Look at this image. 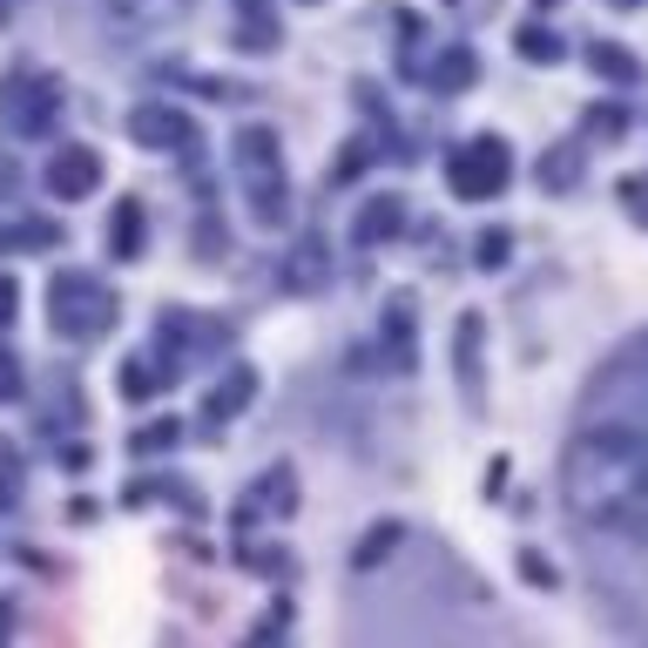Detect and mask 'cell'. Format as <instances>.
Segmentation results:
<instances>
[{
	"mask_svg": "<svg viewBox=\"0 0 648 648\" xmlns=\"http://www.w3.org/2000/svg\"><path fill=\"white\" fill-rule=\"evenodd\" d=\"M392 540H398V527H392V520H385V527H372V534H365V547H358V567L385 560V554H392Z\"/></svg>",
	"mask_w": 648,
	"mask_h": 648,
	"instance_id": "19",
	"label": "cell"
},
{
	"mask_svg": "<svg viewBox=\"0 0 648 648\" xmlns=\"http://www.w3.org/2000/svg\"><path fill=\"white\" fill-rule=\"evenodd\" d=\"M514 48H520L527 61H540V68H547V61H560V41H554V34H547L540 21H527V28L514 34Z\"/></svg>",
	"mask_w": 648,
	"mask_h": 648,
	"instance_id": "15",
	"label": "cell"
},
{
	"mask_svg": "<svg viewBox=\"0 0 648 648\" xmlns=\"http://www.w3.org/2000/svg\"><path fill=\"white\" fill-rule=\"evenodd\" d=\"M291 486H297V479H291V466H271V473L257 479V500H271L277 514H291V507H297V494H291Z\"/></svg>",
	"mask_w": 648,
	"mask_h": 648,
	"instance_id": "16",
	"label": "cell"
},
{
	"mask_svg": "<svg viewBox=\"0 0 648 648\" xmlns=\"http://www.w3.org/2000/svg\"><path fill=\"white\" fill-rule=\"evenodd\" d=\"M135 142L142 149H183L190 142V115L183 109H135Z\"/></svg>",
	"mask_w": 648,
	"mask_h": 648,
	"instance_id": "7",
	"label": "cell"
},
{
	"mask_svg": "<svg viewBox=\"0 0 648 648\" xmlns=\"http://www.w3.org/2000/svg\"><path fill=\"white\" fill-rule=\"evenodd\" d=\"M115 257H135L142 251V203H115V236H109Z\"/></svg>",
	"mask_w": 648,
	"mask_h": 648,
	"instance_id": "14",
	"label": "cell"
},
{
	"mask_svg": "<svg viewBox=\"0 0 648 648\" xmlns=\"http://www.w3.org/2000/svg\"><path fill=\"white\" fill-rule=\"evenodd\" d=\"M507 257V236H479V264H500Z\"/></svg>",
	"mask_w": 648,
	"mask_h": 648,
	"instance_id": "26",
	"label": "cell"
},
{
	"mask_svg": "<svg viewBox=\"0 0 648 648\" xmlns=\"http://www.w3.org/2000/svg\"><path fill=\"white\" fill-rule=\"evenodd\" d=\"M595 115H601V122H588V129H595L601 142H615V135H628V109H615V102H608V109H595Z\"/></svg>",
	"mask_w": 648,
	"mask_h": 648,
	"instance_id": "20",
	"label": "cell"
},
{
	"mask_svg": "<svg viewBox=\"0 0 648 648\" xmlns=\"http://www.w3.org/2000/svg\"><path fill=\"white\" fill-rule=\"evenodd\" d=\"M21 392V365L14 358H0V398H14Z\"/></svg>",
	"mask_w": 648,
	"mask_h": 648,
	"instance_id": "25",
	"label": "cell"
},
{
	"mask_svg": "<svg viewBox=\"0 0 648 648\" xmlns=\"http://www.w3.org/2000/svg\"><path fill=\"white\" fill-rule=\"evenodd\" d=\"M507 170H514L507 142H500V135H473V142H459V149H453L446 183H453V196H459V203H486V196H500V190H507Z\"/></svg>",
	"mask_w": 648,
	"mask_h": 648,
	"instance_id": "4",
	"label": "cell"
},
{
	"mask_svg": "<svg viewBox=\"0 0 648 648\" xmlns=\"http://www.w3.org/2000/svg\"><path fill=\"white\" fill-rule=\"evenodd\" d=\"M621 203H628L635 223H648V176H628V183H621Z\"/></svg>",
	"mask_w": 648,
	"mask_h": 648,
	"instance_id": "21",
	"label": "cell"
},
{
	"mask_svg": "<svg viewBox=\"0 0 648 648\" xmlns=\"http://www.w3.org/2000/svg\"><path fill=\"white\" fill-rule=\"evenodd\" d=\"M365 162H372V142H345V149H338V170H332V176H338V183H352V176H365Z\"/></svg>",
	"mask_w": 648,
	"mask_h": 648,
	"instance_id": "18",
	"label": "cell"
},
{
	"mask_svg": "<svg viewBox=\"0 0 648 648\" xmlns=\"http://www.w3.org/2000/svg\"><path fill=\"white\" fill-rule=\"evenodd\" d=\"M459 385H466V398H479V317H459Z\"/></svg>",
	"mask_w": 648,
	"mask_h": 648,
	"instance_id": "12",
	"label": "cell"
},
{
	"mask_svg": "<svg viewBox=\"0 0 648 648\" xmlns=\"http://www.w3.org/2000/svg\"><path fill=\"white\" fill-rule=\"evenodd\" d=\"M95 14L109 21V34L122 41H149L162 28H176L190 14V0H95Z\"/></svg>",
	"mask_w": 648,
	"mask_h": 648,
	"instance_id": "5",
	"label": "cell"
},
{
	"mask_svg": "<svg viewBox=\"0 0 648 648\" xmlns=\"http://www.w3.org/2000/svg\"><path fill=\"white\" fill-rule=\"evenodd\" d=\"M236 162H243V190H251V210H257V223H284V203H291V190H284V162H277V135L271 129H236Z\"/></svg>",
	"mask_w": 648,
	"mask_h": 648,
	"instance_id": "3",
	"label": "cell"
},
{
	"mask_svg": "<svg viewBox=\"0 0 648 648\" xmlns=\"http://www.w3.org/2000/svg\"><path fill=\"white\" fill-rule=\"evenodd\" d=\"M48 317H54L61 338H95V332H109V324H115V297L89 271H61L48 284Z\"/></svg>",
	"mask_w": 648,
	"mask_h": 648,
	"instance_id": "2",
	"label": "cell"
},
{
	"mask_svg": "<svg viewBox=\"0 0 648 648\" xmlns=\"http://www.w3.org/2000/svg\"><path fill=\"white\" fill-rule=\"evenodd\" d=\"M243 8H251V14H257V8H264V0H243Z\"/></svg>",
	"mask_w": 648,
	"mask_h": 648,
	"instance_id": "28",
	"label": "cell"
},
{
	"mask_svg": "<svg viewBox=\"0 0 648 648\" xmlns=\"http://www.w3.org/2000/svg\"><path fill=\"white\" fill-rule=\"evenodd\" d=\"M95 183H102V155H95V149H54V162H48V190H54L61 203L95 196Z\"/></svg>",
	"mask_w": 648,
	"mask_h": 648,
	"instance_id": "6",
	"label": "cell"
},
{
	"mask_svg": "<svg viewBox=\"0 0 648 648\" xmlns=\"http://www.w3.org/2000/svg\"><path fill=\"white\" fill-rule=\"evenodd\" d=\"M398 216H405V203H398V196L365 203V210H358V243H385V236H398Z\"/></svg>",
	"mask_w": 648,
	"mask_h": 648,
	"instance_id": "10",
	"label": "cell"
},
{
	"mask_svg": "<svg viewBox=\"0 0 648 648\" xmlns=\"http://www.w3.org/2000/svg\"><path fill=\"white\" fill-rule=\"evenodd\" d=\"M560 507L588 547H648V352L628 345L581 398L560 453Z\"/></svg>",
	"mask_w": 648,
	"mask_h": 648,
	"instance_id": "1",
	"label": "cell"
},
{
	"mask_svg": "<svg viewBox=\"0 0 648 648\" xmlns=\"http://www.w3.org/2000/svg\"><path fill=\"white\" fill-rule=\"evenodd\" d=\"M534 8H554V0H534Z\"/></svg>",
	"mask_w": 648,
	"mask_h": 648,
	"instance_id": "29",
	"label": "cell"
},
{
	"mask_svg": "<svg viewBox=\"0 0 648 648\" xmlns=\"http://www.w3.org/2000/svg\"><path fill=\"white\" fill-rule=\"evenodd\" d=\"M122 392H129V398H149V392H155V372H149V365H129V372H122Z\"/></svg>",
	"mask_w": 648,
	"mask_h": 648,
	"instance_id": "22",
	"label": "cell"
},
{
	"mask_svg": "<svg viewBox=\"0 0 648 648\" xmlns=\"http://www.w3.org/2000/svg\"><path fill=\"white\" fill-rule=\"evenodd\" d=\"M473 74H479L473 48H446L439 68H433V89H439V95H459V89H473Z\"/></svg>",
	"mask_w": 648,
	"mask_h": 648,
	"instance_id": "9",
	"label": "cell"
},
{
	"mask_svg": "<svg viewBox=\"0 0 648 648\" xmlns=\"http://www.w3.org/2000/svg\"><path fill=\"white\" fill-rule=\"evenodd\" d=\"M520 581H534V588H554V567H547L540 554H520Z\"/></svg>",
	"mask_w": 648,
	"mask_h": 648,
	"instance_id": "23",
	"label": "cell"
},
{
	"mask_svg": "<svg viewBox=\"0 0 648 648\" xmlns=\"http://www.w3.org/2000/svg\"><path fill=\"white\" fill-rule=\"evenodd\" d=\"M8 311H14V284H8V277H0V317H8Z\"/></svg>",
	"mask_w": 648,
	"mask_h": 648,
	"instance_id": "27",
	"label": "cell"
},
{
	"mask_svg": "<svg viewBox=\"0 0 648 648\" xmlns=\"http://www.w3.org/2000/svg\"><path fill=\"white\" fill-rule=\"evenodd\" d=\"M251 392H257V372H243V365H236V372L223 378V392H210L203 419H210V426H223L230 413H243V405H251Z\"/></svg>",
	"mask_w": 648,
	"mask_h": 648,
	"instance_id": "8",
	"label": "cell"
},
{
	"mask_svg": "<svg viewBox=\"0 0 648 648\" xmlns=\"http://www.w3.org/2000/svg\"><path fill=\"white\" fill-rule=\"evenodd\" d=\"M588 68H595L601 81H621V89L635 81V54H628V48H615V41H595V48H588Z\"/></svg>",
	"mask_w": 648,
	"mask_h": 648,
	"instance_id": "13",
	"label": "cell"
},
{
	"mask_svg": "<svg viewBox=\"0 0 648 648\" xmlns=\"http://www.w3.org/2000/svg\"><path fill=\"white\" fill-rule=\"evenodd\" d=\"M135 446H142V453H155V446H176V426H170V419H162V426H142V433H135Z\"/></svg>",
	"mask_w": 648,
	"mask_h": 648,
	"instance_id": "24",
	"label": "cell"
},
{
	"mask_svg": "<svg viewBox=\"0 0 648 648\" xmlns=\"http://www.w3.org/2000/svg\"><path fill=\"white\" fill-rule=\"evenodd\" d=\"M324 271H332L324 243H317V236H304V243H297V257H291V284H297V291H317V284H324Z\"/></svg>",
	"mask_w": 648,
	"mask_h": 648,
	"instance_id": "11",
	"label": "cell"
},
{
	"mask_svg": "<svg viewBox=\"0 0 648 648\" xmlns=\"http://www.w3.org/2000/svg\"><path fill=\"white\" fill-rule=\"evenodd\" d=\"M621 8H628V0H621Z\"/></svg>",
	"mask_w": 648,
	"mask_h": 648,
	"instance_id": "30",
	"label": "cell"
},
{
	"mask_svg": "<svg viewBox=\"0 0 648 648\" xmlns=\"http://www.w3.org/2000/svg\"><path fill=\"white\" fill-rule=\"evenodd\" d=\"M575 162H581V149L560 142V149L547 155V190H567V183H575Z\"/></svg>",
	"mask_w": 648,
	"mask_h": 648,
	"instance_id": "17",
	"label": "cell"
}]
</instances>
